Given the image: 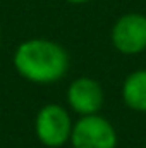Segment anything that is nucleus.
Returning a JSON list of instances; mask_svg holds the SVG:
<instances>
[{"instance_id": "nucleus-1", "label": "nucleus", "mask_w": 146, "mask_h": 148, "mask_svg": "<svg viewBox=\"0 0 146 148\" xmlns=\"http://www.w3.org/2000/svg\"><path fill=\"white\" fill-rule=\"evenodd\" d=\"M14 67L21 77L35 84H53L67 73L69 53L52 40H26L14 53Z\"/></svg>"}, {"instance_id": "nucleus-2", "label": "nucleus", "mask_w": 146, "mask_h": 148, "mask_svg": "<svg viewBox=\"0 0 146 148\" xmlns=\"http://www.w3.org/2000/svg\"><path fill=\"white\" fill-rule=\"evenodd\" d=\"M72 119L65 107L48 103L41 107L35 119V133L41 145L46 148H60L71 140Z\"/></svg>"}, {"instance_id": "nucleus-4", "label": "nucleus", "mask_w": 146, "mask_h": 148, "mask_svg": "<svg viewBox=\"0 0 146 148\" xmlns=\"http://www.w3.org/2000/svg\"><path fill=\"white\" fill-rule=\"evenodd\" d=\"M112 43L124 55H138L146 50V16L126 14L112 28Z\"/></svg>"}, {"instance_id": "nucleus-5", "label": "nucleus", "mask_w": 146, "mask_h": 148, "mask_svg": "<svg viewBox=\"0 0 146 148\" xmlns=\"http://www.w3.org/2000/svg\"><path fill=\"white\" fill-rule=\"evenodd\" d=\"M67 105L79 115L98 114L103 105L102 84L88 76L76 77L67 88Z\"/></svg>"}, {"instance_id": "nucleus-3", "label": "nucleus", "mask_w": 146, "mask_h": 148, "mask_svg": "<svg viewBox=\"0 0 146 148\" xmlns=\"http://www.w3.org/2000/svg\"><path fill=\"white\" fill-rule=\"evenodd\" d=\"M72 148H115L117 131L108 119L100 114L81 115L71 133Z\"/></svg>"}, {"instance_id": "nucleus-8", "label": "nucleus", "mask_w": 146, "mask_h": 148, "mask_svg": "<svg viewBox=\"0 0 146 148\" xmlns=\"http://www.w3.org/2000/svg\"><path fill=\"white\" fill-rule=\"evenodd\" d=\"M145 148H146V145H145Z\"/></svg>"}, {"instance_id": "nucleus-7", "label": "nucleus", "mask_w": 146, "mask_h": 148, "mask_svg": "<svg viewBox=\"0 0 146 148\" xmlns=\"http://www.w3.org/2000/svg\"><path fill=\"white\" fill-rule=\"evenodd\" d=\"M69 2H72V3H84V2H89V0H69Z\"/></svg>"}, {"instance_id": "nucleus-6", "label": "nucleus", "mask_w": 146, "mask_h": 148, "mask_svg": "<svg viewBox=\"0 0 146 148\" xmlns=\"http://www.w3.org/2000/svg\"><path fill=\"white\" fill-rule=\"evenodd\" d=\"M122 100L131 110L146 114V69L134 71L124 79Z\"/></svg>"}]
</instances>
